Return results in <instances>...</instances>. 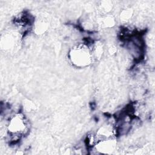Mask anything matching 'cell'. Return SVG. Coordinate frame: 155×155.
<instances>
[{
    "label": "cell",
    "mask_w": 155,
    "mask_h": 155,
    "mask_svg": "<svg viewBox=\"0 0 155 155\" xmlns=\"http://www.w3.org/2000/svg\"><path fill=\"white\" fill-rule=\"evenodd\" d=\"M70 59L72 64L77 67H85L91 61V54L87 46L77 45L71 50Z\"/></svg>",
    "instance_id": "1"
},
{
    "label": "cell",
    "mask_w": 155,
    "mask_h": 155,
    "mask_svg": "<svg viewBox=\"0 0 155 155\" xmlns=\"http://www.w3.org/2000/svg\"><path fill=\"white\" fill-rule=\"evenodd\" d=\"M27 121L21 114H17L10 119L8 130L14 140L20 139L22 136L27 133Z\"/></svg>",
    "instance_id": "2"
}]
</instances>
